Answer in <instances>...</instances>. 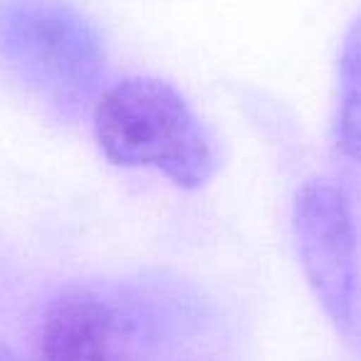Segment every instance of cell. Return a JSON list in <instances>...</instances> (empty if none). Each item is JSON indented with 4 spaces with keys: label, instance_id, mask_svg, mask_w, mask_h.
Returning <instances> with one entry per match:
<instances>
[{
    "label": "cell",
    "instance_id": "1",
    "mask_svg": "<svg viewBox=\"0 0 361 361\" xmlns=\"http://www.w3.org/2000/svg\"><path fill=\"white\" fill-rule=\"evenodd\" d=\"M94 136L109 161L154 169L178 188H201L216 173V146L176 87L129 77L99 97Z\"/></svg>",
    "mask_w": 361,
    "mask_h": 361
},
{
    "label": "cell",
    "instance_id": "4",
    "mask_svg": "<svg viewBox=\"0 0 361 361\" xmlns=\"http://www.w3.org/2000/svg\"><path fill=\"white\" fill-rule=\"evenodd\" d=\"M336 139L346 156L361 161V16L346 32L339 55Z\"/></svg>",
    "mask_w": 361,
    "mask_h": 361
},
{
    "label": "cell",
    "instance_id": "2",
    "mask_svg": "<svg viewBox=\"0 0 361 361\" xmlns=\"http://www.w3.org/2000/svg\"><path fill=\"white\" fill-rule=\"evenodd\" d=\"M42 361H146L149 319L109 285L72 287L50 302L40 322Z\"/></svg>",
    "mask_w": 361,
    "mask_h": 361
},
{
    "label": "cell",
    "instance_id": "3",
    "mask_svg": "<svg viewBox=\"0 0 361 361\" xmlns=\"http://www.w3.org/2000/svg\"><path fill=\"white\" fill-rule=\"evenodd\" d=\"M295 235L302 267L326 317L349 334L359 314V252L346 198L312 178L295 196Z\"/></svg>",
    "mask_w": 361,
    "mask_h": 361
}]
</instances>
